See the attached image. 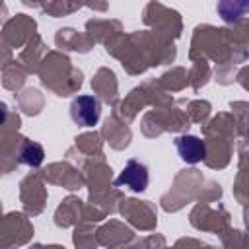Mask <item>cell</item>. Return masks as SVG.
Masks as SVG:
<instances>
[{
	"instance_id": "3",
	"label": "cell",
	"mask_w": 249,
	"mask_h": 249,
	"mask_svg": "<svg viewBox=\"0 0 249 249\" xmlns=\"http://www.w3.org/2000/svg\"><path fill=\"white\" fill-rule=\"evenodd\" d=\"M175 148L181 160L187 163H198L206 156V146L196 136H179L175 140Z\"/></svg>"
},
{
	"instance_id": "4",
	"label": "cell",
	"mask_w": 249,
	"mask_h": 249,
	"mask_svg": "<svg viewBox=\"0 0 249 249\" xmlns=\"http://www.w3.org/2000/svg\"><path fill=\"white\" fill-rule=\"evenodd\" d=\"M43 158H45V152L43 148L37 144V142H25L21 152H19V160L25 163V165H31V167H37L43 163Z\"/></svg>"
},
{
	"instance_id": "1",
	"label": "cell",
	"mask_w": 249,
	"mask_h": 249,
	"mask_svg": "<svg viewBox=\"0 0 249 249\" xmlns=\"http://www.w3.org/2000/svg\"><path fill=\"white\" fill-rule=\"evenodd\" d=\"M70 115L80 126H93L101 115V103L93 95H78L70 105Z\"/></svg>"
},
{
	"instance_id": "2",
	"label": "cell",
	"mask_w": 249,
	"mask_h": 249,
	"mask_svg": "<svg viewBox=\"0 0 249 249\" xmlns=\"http://www.w3.org/2000/svg\"><path fill=\"white\" fill-rule=\"evenodd\" d=\"M115 185L128 187L134 193H142L148 187V169H146V165L136 161V160H130L124 165V169L121 171V175L117 177Z\"/></svg>"
}]
</instances>
